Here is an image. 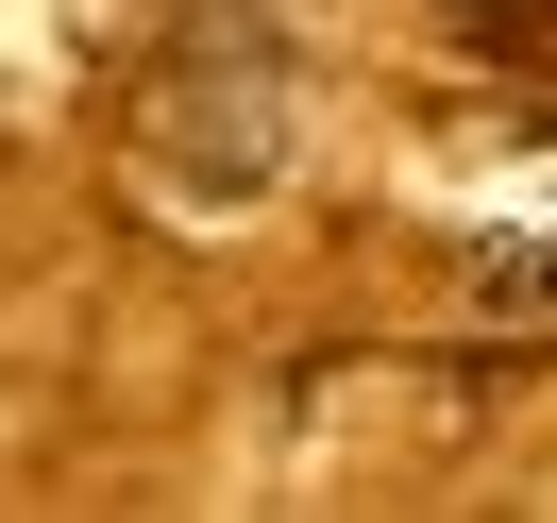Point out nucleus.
Returning a JSON list of instances; mask_svg holds the SVG:
<instances>
[{"mask_svg":"<svg viewBox=\"0 0 557 523\" xmlns=\"http://www.w3.org/2000/svg\"><path fill=\"white\" fill-rule=\"evenodd\" d=\"M152 152H170L203 203H237V186L287 170V51L253 0H220V35H186L170 69H152Z\"/></svg>","mask_w":557,"mask_h":523,"instance_id":"nucleus-1","label":"nucleus"},{"mask_svg":"<svg viewBox=\"0 0 557 523\" xmlns=\"http://www.w3.org/2000/svg\"><path fill=\"white\" fill-rule=\"evenodd\" d=\"M456 17H473V51H541L557 35V0H456Z\"/></svg>","mask_w":557,"mask_h":523,"instance_id":"nucleus-2","label":"nucleus"}]
</instances>
